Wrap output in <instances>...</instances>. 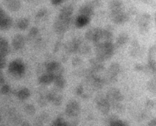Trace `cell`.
Masks as SVG:
<instances>
[{"instance_id":"obj_1","label":"cell","mask_w":156,"mask_h":126,"mask_svg":"<svg viewBox=\"0 0 156 126\" xmlns=\"http://www.w3.org/2000/svg\"><path fill=\"white\" fill-rule=\"evenodd\" d=\"M115 51V46L112 42L106 43L96 46V57L102 61L110 58Z\"/></svg>"},{"instance_id":"obj_2","label":"cell","mask_w":156,"mask_h":126,"mask_svg":"<svg viewBox=\"0 0 156 126\" xmlns=\"http://www.w3.org/2000/svg\"><path fill=\"white\" fill-rule=\"evenodd\" d=\"M8 71L13 77L21 78L25 72V66L24 62L20 58H17L10 63Z\"/></svg>"},{"instance_id":"obj_3","label":"cell","mask_w":156,"mask_h":126,"mask_svg":"<svg viewBox=\"0 0 156 126\" xmlns=\"http://www.w3.org/2000/svg\"><path fill=\"white\" fill-rule=\"evenodd\" d=\"M71 17H65L61 15L58 16L54 24V29L57 33H65L69 27Z\"/></svg>"},{"instance_id":"obj_4","label":"cell","mask_w":156,"mask_h":126,"mask_svg":"<svg viewBox=\"0 0 156 126\" xmlns=\"http://www.w3.org/2000/svg\"><path fill=\"white\" fill-rule=\"evenodd\" d=\"M120 66L117 63H113L108 68L107 77L104 79L105 82H108L109 83H115L117 81L116 75L120 72Z\"/></svg>"},{"instance_id":"obj_5","label":"cell","mask_w":156,"mask_h":126,"mask_svg":"<svg viewBox=\"0 0 156 126\" xmlns=\"http://www.w3.org/2000/svg\"><path fill=\"white\" fill-rule=\"evenodd\" d=\"M80 111V106L78 102L75 100H69L65 108L66 114L69 117L77 116Z\"/></svg>"},{"instance_id":"obj_6","label":"cell","mask_w":156,"mask_h":126,"mask_svg":"<svg viewBox=\"0 0 156 126\" xmlns=\"http://www.w3.org/2000/svg\"><path fill=\"white\" fill-rule=\"evenodd\" d=\"M46 68L47 72L52 74L54 77V78L57 76L62 75L63 69L60 65V63L57 61H52L48 63L46 65Z\"/></svg>"},{"instance_id":"obj_7","label":"cell","mask_w":156,"mask_h":126,"mask_svg":"<svg viewBox=\"0 0 156 126\" xmlns=\"http://www.w3.org/2000/svg\"><path fill=\"white\" fill-rule=\"evenodd\" d=\"M106 97L110 102H113L114 103L119 102L124 99L123 95L120 91L115 88H112L107 91Z\"/></svg>"},{"instance_id":"obj_8","label":"cell","mask_w":156,"mask_h":126,"mask_svg":"<svg viewBox=\"0 0 156 126\" xmlns=\"http://www.w3.org/2000/svg\"><path fill=\"white\" fill-rule=\"evenodd\" d=\"M98 109L102 113L107 114L110 111V102L107 99V97H104L102 96L98 97L96 100Z\"/></svg>"},{"instance_id":"obj_9","label":"cell","mask_w":156,"mask_h":126,"mask_svg":"<svg viewBox=\"0 0 156 126\" xmlns=\"http://www.w3.org/2000/svg\"><path fill=\"white\" fill-rule=\"evenodd\" d=\"M12 25V19L4 10L0 9V28L1 30H9Z\"/></svg>"},{"instance_id":"obj_10","label":"cell","mask_w":156,"mask_h":126,"mask_svg":"<svg viewBox=\"0 0 156 126\" xmlns=\"http://www.w3.org/2000/svg\"><path fill=\"white\" fill-rule=\"evenodd\" d=\"M151 16L147 13H143L138 20V25L140 32L141 33H144L147 32L149 29V26L150 24Z\"/></svg>"},{"instance_id":"obj_11","label":"cell","mask_w":156,"mask_h":126,"mask_svg":"<svg viewBox=\"0 0 156 126\" xmlns=\"http://www.w3.org/2000/svg\"><path fill=\"white\" fill-rule=\"evenodd\" d=\"M102 29L99 27H94L88 29L85 34V37L87 40L93 41L94 43L99 40L101 34Z\"/></svg>"},{"instance_id":"obj_12","label":"cell","mask_w":156,"mask_h":126,"mask_svg":"<svg viewBox=\"0 0 156 126\" xmlns=\"http://www.w3.org/2000/svg\"><path fill=\"white\" fill-rule=\"evenodd\" d=\"M110 17L112 20L118 24H123L129 19V15L125 13L123 10L116 12H111Z\"/></svg>"},{"instance_id":"obj_13","label":"cell","mask_w":156,"mask_h":126,"mask_svg":"<svg viewBox=\"0 0 156 126\" xmlns=\"http://www.w3.org/2000/svg\"><path fill=\"white\" fill-rule=\"evenodd\" d=\"M90 63L91 65V69L96 74L98 72L102 71L104 69V61L100 60L98 57H95L90 59Z\"/></svg>"},{"instance_id":"obj_14","label":"cell","mask_w":156,"mask_h":126,"mask_svg":"<svg viewBox=\"0 0 156 126\" xmlns=\"http://www.w3.org/2000/svg\"><path fill=\"white\" fill-rule=\"evenodd\" d=\"M94 14V7L88 2L81 6L79 9V15L91 18Z\"/></svg>"},{"instance_id":"obj_15","label":"cell","mask_w":156,"mask_h":126,"mask_svg":"<svg viewBox=\"0 0 156 126\" xmlns=\"http://www.w3.org/2000/svg\"><path fill=\"white\" fill-rule=\"evenodd\" d=\"M24 38L21 34H16L12 39V46L16 50L22 49L24 46Z\"/></svg>"},{"instance_id":"obj_16","label":"cell","mask_w":156,"mask_h":126,"mask_svg":"<svg viewBox=\"0 0 156 126\" xmlns=\"http://www.w3.org/2000/svg\"><path fill=\"white\" fill-rule=\"evenodd\" d=\"M47 99L49 102H52L55 105L58 106L62 103V97L61 95L55 93L54 91L49 92L47 94Z\"/></svg>"},{"instance_id":"obj_17","label":"cell","mask_w":156,"mask_h":126,"mask_svg":"<svg viewBox=\"0 0 156 126\" xmlns=\"http://www.w3.org/2000/svg\"><path fill=\"white\" fill-rule=\"evenodd\" d=\"M4 3L7 8L12 12L18 11L21 7L20 0H4Z\"/></svg>"},{"instance_id":"obj_18","label":"cell","mask_w":156,"mask_h":126,"mask_svg":"<svg viewBox=\"0 0 156 126\" xmlns=\"http://www.w3.org/2000/svg\"><path fill=\"white\" fill-rule=\"evenodd\" d=\"M9 43L4 38H0V57H5L9 52Z\"/></svg>"},{"instance_id":"obj_19","label":"cell","mask_w":156,"mask_h":126,"mask_svg":"<svg viewBox=\"0 0 156 126\" xmlns=\"http://www.w3.org/2000/svg\"><path fill=\"white\" fill-rule=\"evenodd\" d=\"M54 77L49 72H47L40 77L38 79V82L40 84L43 85H48L54 82Z\"/></svg>"},{"instance_id":"obj_20","label":"cell","mask_w":156,"mask_h":126,"mask_svg":"<svg viewBox=\"0 0 156 126\" xmlns=\"http://www.w3.org/2000/svg\"><path fill=\"white\" fill-rule=\"evenodd\" d=\"M109 9L111 12L122 11L123 4L119 0H112L109 4Z\"/></svg>"},{"instance_id":"obj_21","label":"cell","mask_w":156,"mask_h":126,"mask_svg":"<svg viewBox=\"0 0 156 126\" xmlns=\"http://www.w3.org/2000/svg\"><path fill=\"white\" fill-rule=\"evenodd\" d=\"M90 21V18L83 16V15H80L78 16V17L76 19V26L78 28H81L86 26L89 23Z\"/></svg>"},{"instance_id":"obj_22","label":"cell","mask_w":156,"mask_h":126,"mask_svg":"<svg viewBox=\"0 0 156 126\" xmlns=\"http://www.w3.org/2000/svg\"><path fill=\"white\" fill-rule=\"evenodd\" d=\"M108 124L113 126H124L127 125V124L122 120H120L115 115H111L108 118Z\"/></svg>"},{"instance_id":"obj_23","label":"cell","mask_w":156,"mask_h":126,"mask_svg":"<svg viewBox=\"0 0 156 126\" xmlns=\"http://www.w3.org/2000/svg\"><path fill=\"white\" fill-rule=\"evenodd\" d=\"M129 40V36L126 33H122L119 35L118 38H116V46L120 47L126 44Z\"/></svg>"},{"instance_id":"obj_24","label":"cell","mask_w":156,"mask_h":126,"mask_svg":"<svg viewBox=\"0 0 156 126\" xmlns=\"http://www.w3.org/2000/svg\"><path fill=\"white\" fill-rule=\"evenodd\" d=\"M54 82L55 87L58 89H63L66 85V80L62 75L55 77L54 79Z\"/></svg>"},{"instance_id":"obj_25","label":"cell","mask_w":156,"mask_h":126,"mask_svg":"<svg viewBox=\"0 0 156 126\" xmlns=\"http://www.w3.org/2000/svg\"><path fill=\"white\" fill-rule=\"evenodd\" d=\"M73 7L71 5H66L60 10L59 15L65 17H71V15L73 13Z\"/></svg>"},{"instance_id":"obj_26","label":"cell","mask_w":156,"mask_h":126,"mask_svg":"<svg viewBox=\"0 0 156 126\" xmlns=\"http://www.w3.org/2000/svg\"><path fill=\"white\" fill-rule=\"evenodd\" d=\"M30 91L26 88H24L20 89L17 92V94H16L18 99L20 100L27 99L30 96Z\"/></svg>"},{"instance_id":"obj_27","label":"cell","mask_w":156,"mask_h":126,"mask_svg":"<svg viewBox=\"0 0 156 126\" xmlns=\"http://www.w3.org/2000/svg\"><path fill=\"white\" fill-rule=\"evenodd\" d=\"M90 51V47L88 45L83 43L82 40L79 44V47H78V53L82 54H86L88 53Z\"/></svg>"},{"instance_id":"obj_28","label":"cell","mask_w":156,"mask_h":126,"mask_svg":"<svg viewBox=\"0 0 156 126\" xmlns=\"http://www.w3.org/2000/svg\"><path fill=\"white\" fill-rule=\"evenodd\" d=\"M29 24V22L27 18H21L18 21L17 26L21 30H25L28 27Z\"/></svg>"},{"instance_id":"obj_29","label":"cell","mask_w":156,"mask_h":126,"mask_svg":"<svg viewBox=\"0 0 156 126\" xmlns=\"http://www.w3.org/2000/svg\"><path fill=\"white\" fill-rule=\"evenodd\" d=\"M140 51V47L136 41H133L132 43V48L130 49V54L132 56L138 55Z\"/></svg>"},{"instance_id":"obj_30","label":"cell","mask_w":156,"mask_h":126,"mask_svg":"<svg viewBox=\"0 0 156 126\" xmlns=\"http://www.w3.org/2000/svg\"><path fill=\"white\" fill-rule=\"evenodd\" d=\"M24 111L28 115L32 116L35 113V108L32 104H27L24 107Z\"/></svg>"},{"instance_id":"obj_31","label":"cell","mask_w":156,"mask_h":126,"mask_svg":"<svg viewBox=\"0 0 156 126\" xmlns=\"http://www.w3.org/2000/svg\"><path fill=\"white\" fill-rule=\"evenodd\" d=\"M53 125H56V126H63V125H67L68 124L65 121L64 119L61 117H58L57 119H55L53 122H52Z\"/></svg>"},{"instance_id":"obj_32","label":"cell","mask_w":156,"mask_h":126,"mask_svg":"<svg viewBox=\"0 0 156 126\" xmlns=\"http://www.w3.org/2000/svg\"><path fill=\"white\" fill-rule=\"evenodd\" d=\"M38 33V29L35 27H33L30 29L28 36L30 38H33L37 36Z\"/></svg>"},{"instance_id":"obj_33","label":"cell","mask_w":156,"mask_h":126,"mask_svg":"<svg viewBox=\"0 0 156 126\" xmlns=\"http://www.w3.org/2000/svg\"><path fill=\"white\" fill-rule=\"evenodd\" d=\"M47 14V10L46 9H41L40 10H38V12H37V15H36V18L39 19V18H41L43 17H44Z\"/></svg>"},{"instance_id":"obj_34","label":"cell","mask_w":156,"mask_h":126,"mask_svg":"<svg viewBox=\"0 0 156 126\" xmlns=\"http://www.w3.org/2000/svg\"><path fill=\"white\" fill-rule=\"evenodd\" d=\"M10 91V88L8 85H4L1 89V92L2 94H8Z\"/></svg>"},{"instance_id":"obj_35","label":"cell","mask_w":156,"mask_h":126,"mask_svg":"<svg viewBox=\"0 0 156 126\" xmlns=\"http://www.w3.org/2000/svg\"><path fill=\"white\" fill-rule=\"evenodd\" d=\"M91 5L94 7V9L95 7H100L101 5L102 4V2L101 0H92L91 2H90Z\"/></svg>"},{"instance_id":"obj_36","label":"cell","mask_w":156,"mask_h":126,"mask_svg":"<svg viewBox=\"0 0 156 126\" xmlns=\"http://www.w3.org/2000/svg\"><path fill=\"white\" fill-rule=\"evenodd\" d=\"M82 63V61L80 58L79 57H74L72 60V64L74 66H77L79 65H80Z\"/></svg>"},{"instance_id":"obj_37","label":"cell","mask_w":156,"mask_h":126,"mask_svg":"<svg viewBox=\"0 0 156 126\" xmlns=\"http://www.w3.org/2000/svg\"><path fill=\"white\" fill-rule=\"evenodd\" d=\"M6 65L5 57H0V68L1 69L4 68Z\"/></svg>"},{"instance_id":"obj_38","label":"cell","mask_w":156,"mask_h":126,"mask_svg":"<svg viewBox=\"0 0 156 126\" xmlns=\"http://www.w3.org/2000/svg\"><path fill=\"white\" fill-rule=\"evenodd\" d=\"M83 88L82 85H79L78 86H77L76 92L77 95H79V96L83 95Z\"/></svg>"},{"instance_id":"obj_39","label":"cell","mask_w":156,"mask_h":126,"mask_svg":"<svg viewBox=\"0 0 156 126\" xmlns=\"http://www.w3.org/2000/svg\"><path fill=\"white\" fill-rule=\"evenodd\" d=\"M134 68H135V69L136 71H141L143 69V66L140 64H136Z\"/></svg>"},{"instance_id":"obj_40","label":"cell","mask_w":156,"mask_h":126,"mask_svg":"<svg viewBox=\"0 0 156 126\" xmlns=\"http://www.w3.org/2000/svg\"><path fill=\"white\" fill-rule=\"evenodd\" d=\"M64 0H51V2L53 5H58L63 2Z\"/></svg>"},{"instance_id":"obj_41","label":"cell","mask_w":156,"mask_h":126,"mask_svg":"<svg viewBox=\"0 0 156 126\" xmlns=\"http://www.w3.org/2000/svg\"><path fill=\"white\" fill-rule=\"evenodd\" d=\"M148 125H151V126H156V119H154L151 120L149 122Z\"/></svg>"},{"instance_id":"obj_42","label":"cell","mask_w":156,"mask_h":126,"mask_svg":"<svg viewBox=\"0 0 156 126\" xmlns=\"http://www.w3.org/2000/svg\"><path fill=\"white\" fill-rule=\"evenodd\" d=\"M153 105H154V103H153V102H152V100H149L147 102V107H151L153 106Z\"/></svg>"},{"instance_id":"obj_43","label":"cell","mask_w":156,"mask_h":126,"mask_svg":"<svg viewBox=\"0 0 156 126\" xmlns=\"http://www.w3.org/2000/svg\"><path fill=\"white\" fill-rule=\"evenodd\" d=\"M4 77H3L2 74L1 72L0 73V82H1V83L2 84L4 83Z\"/></svg>"},{"instance_id":"obj_44","label":"cell","mask_w":156,"mask_h":126,"mask_svg":"<svg viewBox=\"0 0 156 126\" xmlns=\"http://www.w3.org/2000/svg\"><path fill=\"white\" fill-rule=\"evenodd\" d=\"M141 1H142L143 2H149V1H151V0H141Z\"/></svg>"}]
</instances>
